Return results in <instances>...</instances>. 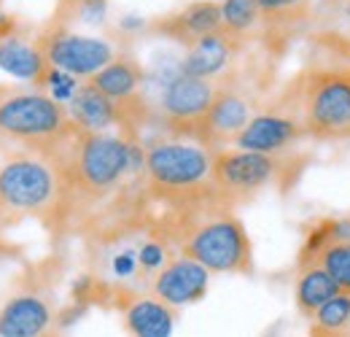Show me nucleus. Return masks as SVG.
Masks as SVG:
<instances>
[{
	"instance_id": "obj_1",
	"label": "nucleus",
	"mask_w": 350,
	"mask_h": 337,
	"mask_svg": "<svg viewBox=\"0 0 350 337\" xmlns=\"http://www.w3.org/2000/svg\"><path fill=\"white\" fill-rule=\"evenodd\" d=\"M167 240L180 249V256L200 262L211 273H251L254 249L245 224L224 200H205L173 208Z\"/></svg>"
},
{
	"instance_id": "obj_2",
	"label": "nucleus",
	"mask_w": 350,
	"mask_h": 337,
	"mask_svg": "<svg viewBox=\"0 0 350 337\" xmlns=\"http://www.w3.org/2000/svg\"><path fill=\"white\" fill-rule=\"evenodd\" d=\"M216 151L202 143L162 140L146 149L148 189L170 208H183L205 200H221L213 181Z\"/></svg>"
},
{
	"instance_id": "obj_3",
	"label": "nucleus",
	"mask_w": 350,
	"mask_h": 337,
	"mask_svg": "<svg viewBox=\"0 0 350 337\" xmlns=\"http://www.w3.org/2000/svg\"><path fill=\"white\" fill-rule=\"evenodd\" d=\"M62 181L57 168L36 151H19L0 162V229L27 216L57 211Z\"/></svg>"
},
{
	"instance_id": "obj_4",
	"label": "nucleus",
	"mask_w": 350,
	"mask_h": 337,
	"mask_svg": "<svg viewBox=\"0 0 350 337\" xmlns=\"http://www.w3.org/2000/svg\"><path fill=\"white\" fill-rule=\"evenodd\" d=\"M76 129L68 108L41 92H8L0 97V135L46 157Z\"/></svg>"
},
{
	"instance_id": "obj_5",
	"label": "nucleus",
	"mask_w": 350,
	"mask_h": 337,
	"mask_svg": "<svg viewBox=\"0 0 350 337\" xmlns=\"http://www.w3.org/2000/svg\"><path fill=\"white\" fill-rule=\"evenodd\" d=\"M302 125L315 140L350 138V68L315 71L302 92Z\"/></svg>"
},
{
	"instance_id": "obj_6",
	"label": "nucleus",
	"mask_w": 350,
	"mask_h": 337,
	"mask_svg": "<svg viewBox=\"0 0 350 337\" xmlns=\"http://www.w3.org/2000/svg\"><path fill=\"white\" fill-rule=\"evenodd\" d=\"M288 162L280 154H259L243 149H224L213 157L216 192L226 205L245 203L267 186H283Z\"/></svg>"
},
{
	"instance_id": "obj_7",
	"label": "nucleus",
	"mask_w": 350,
	"mask_h": 337,
	"mask_svg": "<svg viewBox=\"0 0 350 337\" xmlns=\"http://www.w3.org/2000/svg\"><path fill=\"white\" fill-rule=\"evenodd\" d=\"M36 43L41 46L46 62L57 71H65L76 79H92L97 76L105 65H111L116 60L113 46L103 38H89L79 36L62 27H51L41 33Z\"/></svg>"
},
{
	"instance_id": "obj_8",
	"label": "nucleus",
	"mask_w": 350,
	"mask_h": 337,
	"mask_svg": "<svg viewBox=\"0 0 350 337\" xmlns=\"http://www.w3.org/2000/svg\"><path fill=\"white\" fill-rule=\"evenodd\" d=\"M219 89L221 86H216L211 79H194V76L175 73L159 100L162 119L170 127V132L197 138L200 122L211 111Z\"/></svg>"
},
{
	"instance_id": "obj_9",
	"label": "nucleus",
	"mask_w": 350,
	"mask_h": 337,
	"mask_svg": "<svg viewBox=\"0 0 350 337\" xmlns=\"http://www.w3.org/2000/svg\"><path fill=\"white\" fill-rule=\"evenodd\" d=\"M208 284H211V270H205L200 262L178 253L157 273L154 297L175 310V308L200 302L208 295Z\"/></svg>"
},
{
	"instance_id": "obj_10",
	"label": "nucleus",
	"mask_w": 350,
	"mask_h": 337,
	"mask_svg": "<svg viewBox=\"0 0 350 337\" xmlns=\"http://www.w3.org/2000/svg\"><path fill=\"white\" fill-rule=\"evenodd\" d=\"M251 119H254L251 116V103L243 95H237L234 89H224L221 86L211 111L200 122L197 143H202L208 149H216L226 140L234 143V138L248 127Z\"/></svg>"
},
{
	"instance_id": "obj_11",
	"label": "nucleus",
	"mask_w": 350,
	"mask_h": 337,
	"mask_svg": "<svg viewBox=\"0 0 350 337\" xmlns=\"http://www.w3.org/2000/svg\"><path fill=\"white\" fill-rule=\"evenodd\" d=\"M221 27H224V19H221L219 0H194L186 8H180L178 14L162 16L151 25V30L162 33L165 38L183 43L186 49L211 33H219Z\"/></svg>"
},
{
	"instance_id": "obj_12",
	"label": "nucleus",
	"mask_w": 350,
	"mask_h": 337,
	"mask_svg": "<svg viewBox=\"0 0 350 337\" xmlns=\"http://www.w3.org/2000/svg\"><path fill=\"white\" fill-rule=\"evenodd\" d=\"M305 132V125L294 116L283 114H259L248 127L234 138V146L243 151H259V154H280L291 143H297Z\"/></svg>"
},
{
	"instance_id": "obj_13",
	"label": "nucleus",
	"mask_w": 350,
	"mask_h": 337,
	"mask_svg": "<svg viewBox=\"0 0 350 337\" xmlns=\"http://www.w3.org/2000/svg\"><path fill=\"white\" fill-rule=\"evenodd\" d=\"M234 49H237V36L221 27L219 33H211L186 49V57L178 62V73L194 79H213L229 65Z\"/></svg>"
},
{
	"instance_id": "obj_14",
	"label": "nucleus",
	"mask_w": 350,
	"mask_h": 337,
	"mask_svg": "<svg viewBox=\"0 0 350 337\" xmlns=\"http://www.w3.org/2000/svg\"><path fill=\"white\" fill-rule=\"evenodd\" d=\"M54 313L49 302L36 295L8 299L0 310V337H41L49 329Z\"/></svg>"
},
{
	"instance_id": "obj_15",
	"label": "nucleus",
	"mask_w": 350,
	"mask_h": 337,
	"mask_svg": "<svg viewBox=\"0 0 350 337\" xmlns=\"http://www.w3.org/2000/svg\"><path fill=\"white\" fill-rule=\"evenodd\" d=\"M68 114L73 125L84 132H103L108 127L122 125V105L105 97L94 84H81L76 89L73 100L68 103Z\"/></svg>"
},
{
	"instance_id": "obj_16",
	"label": "nucleus",
	"mask_w": 350,
	"mask_h": 337,
	"mask_svg": "<svg viewBox=\"0 0 350 337\" xmlns=\"http://www.w3.org/2000/svg\"><path fill=\"white\" fill-rule=\"evenodd\" d=\"M0 68L8 76H16L22 82H33V84L44 86L46 76L51 71V65L46 62L44 51L36 41H27L16 33L3 36L0 38Z\"/></svg>"
},
{
	"instance_id": "obj_17",
	"label": "nucleus",
	"mask_w": 350,
	"mask_h": 337,
	"mask_svg": "<svg viewBox=\"0 0 350 337\" xmlns=\"http://www.w3.org/2000/svg\"><path fill=\"white\" fill-rule=\"evenodd\" d=\"M124 324L132 337H170L175 310L157 297H137L124 310Z\"/></svg>"
},
{
	"instance_id": "obj_18",
	"label": "nucleus",
	"mask_w": 350,
	"mask_h": 337,
	"mask_svg": "<svg viewBox=\"0 0 350 337\" xmlns=\"http://www.w3.org/2000/svg\"><path fill=\"white\" fill-rule=\"evenodd\" d=\"M337 295H342V289L337 286V281L318 262L299 267V275H297V284H294V302H297V310L302 316L312 319L329 299H334Z\"/></svg>"
},
{
	"instance_id": "obj_19",
	"label": "nucleus",
	"mask_w": 350,
	"mask_h": 337,
	"mask_svg": "<svg viewBox=\"0 0 350 337\" xmlns=\"http://www.w3.org/2000/svg\"><path fill=\"white\" fill-rule=\"evenodd\" d=\"M89 84H94L105 97L116 103H127L132 97H137V89L143 84V68L132 57H116L97 76H92Z\"/></svg>"
},
{
	"instance_id": "obj_20",
	"label": "nucleus",
	"mask_w": 350,
	"mask_h": 337,
	"mask_svg": "<svg viewBox=\"0 0 350 337\" xmlns=\"http://www.w3.org/2000/svg\"><path fill=\"white\" fill-rule=\"evenodd\" d=\"M350 329V295H337L312 316L310 337H348Z\"/></svg>"
},
{
	"instance_id": "obj_21",
	"label": "nucleus",
	"mask_w": 350,
	"mask_h": 337,
	"mask_svg": "<svg viewBox=\"0 0 350 337\" xmlns=\"http://www.w3.org/2000/svg\"><path fill=\"white\" fill-rule=\"evenodd\" d=\"M221 19L224 30L240 38L256 27V22L262 19V8L256 0H221Z\"/></svg>"
},
{
	"instance_id": "obj_22",
	"label": "nucleus",
	"mask_w": 350,
	"mask_h": 337,
	"mask_svg": "<svg viewBox=\"0 0 350 337\" xmlns=\"http://www.w3.org/2000/svg\"><path fill=\"white\" fill-rule=\"evenodd\" d=\"M315 262L337 281V286L345 295H350V243H332V246H326Z\"/></svg>"
},
{
	"instance_id": "obj_23",
	"label": "nucleus",
	"mask_w": 350,
	"mask_h": 337,
	"mask_svg": "<svg viewBox=\"0 0 350 337\" xmlns=\"http://www.w3.org/2000/svg\"><path fill=\"white\" fill-rule=\"evenodd\" d=\"M167 262H170V253L165 240H146L137 249V264L143 273H159Z\"/></svg>"
},
{
	"instance_id": "obj_24",
	"label": "nucleus",
	"mask_w": 350,
	"mask_h": 337,
	"mask_svg": "<svg viewBox=\"0 0 350 337\" xmlns=\"http://www.w3.org/2000/svg\"><path fill=\"white\" fill-rule=\"evenodd\" d=\"M262 8L264 19L272 22H283V19H294L297 14H302L307 0H256Z\"/></svg>"
},
{
	"instance_id": "obj_25",
	"label": "nucleus",
	"mask_w": 350,
	"mask_h": 337,
	"mask_svg": "<svg viewBox=\"0 0 350 337\" xmlns=\"http://www.w3.org/2000/svg\"><path fill=\"white\" fill-rule=\"evenodd\" d=\"M111 267H113V275H116V278H130V275H135V270L140 267V264H137V253H132V251L116 253L113 262H111Z\"/></svg>"
}]
</instances>
